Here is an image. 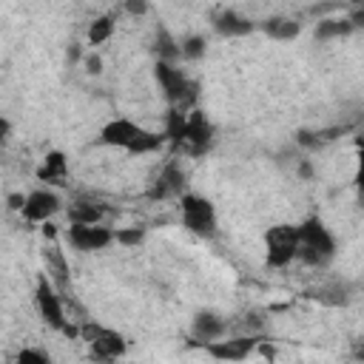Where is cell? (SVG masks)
<instances>
[{
    "mask_svg": "<svg viewBox=\"0 0 364 364\" xmlns=\"http://www.w3.org/2000/svg\"><path fill=\"white\" fill-rule=\"evenodd\" d=\"M100 142L108 145V148H119L131 156H139V154L159 151L168 139H165V134H156V131H151V128H145V125H139L128 117H117V119L102 125Z\"/></svg>",
    "mask_w": 364,
    "mask_h": 364,
    "instance_id": "1",
    "label": "cell"
},
{
    "mask_svg": "<svg viewBox=\"0 0 364 364\" xmlns=\"http://www.w3.org/2000/svg\"><path fill=\"white\" fill-rule=\"evenodd\" d=\"M336 236L321 216H307L299 222V262L307 267H327L336 259Z\"/></svg>",
    "mask_w": 364,
    "mask_h": 364,
    "instance_id": "2",
    "label": "cell"
},
{
    "mask_svg": "<svg viewBox=\"0 0 364 364\" xmlns=\"http://www.w3.org/2000/svg\"><path fill=\"white\" fill-rule=\"evenodd\" d=\"M154 77H156V85L165 94V100H168L171 108L191 111L196 105V100H199V82L188 71H182L176 63L156 60L154 63Z\"/></svg>",
    "mask_w": 364,
    "mask_h": 364,
    "instance_id": "3",
    "label": "cell"
},
{
    "mask_svg": "<svg viewBox=\"0 0 364 364\" xmlns=\"http://www.w3.org/2000/svg\"><path fill=\"white\" fill-rule=\"evenodd\" d=\"M179 216H182V228L199 239H213L219 233V219H216V208L208 196L185 191L179 196Z\"/></svg>",
    "mask_w": 364,
    "mask_h": 364,
    "instance_id": "4",
    "label": "cell"
},
{
    "mask_svg": "<svg viewBox=\"0 0 364 364\" xmlns=\"http://www.w3.org/2000/svg\"><path fill=\"white\" fill-rule=\"evenodd\" d=\"M34 307H37L40 318H43L51 330H57V333H63V336H80V327L68 324V318H65L63 293L54 287L51 276H46V273H40L37 282H34Z\"/></svg>",
    "mask_w": 364,
    "mask_h": 364,
    "instance_id": "5",
    "label": "cell"
},
{
    "mask_svg": "<svg viewBox=\"0 0 364 364\" xmlns=\"http://www.w3.org/2000/svg\"><path fill=\"white\" fill-rule=\"evenodd\" d=\"M299 259V225L279 222L264 230V264L267 267H287Z\"/></svg>",
    "mask_w": 364,
    "mask_h": 364,
    "instance_id": "6",
    "label": "cell"
},
{
    "mask_svg": "<svg viewBox=\"0 0 364 364\" xmlns=\"http://www.w3.org/2000/svg\"><path fill=\"white\" fill-rule=\"evenodd\" d=\"M80 338L88 344V355L97 361H114L128 353V341L122 338V333L105 324H97V321L80 324Z\"/></svg>",
    "mask_w": 364,
    "mask_h": 364,
    "instance_id": "7",
    "label": "cell"
},
{
    "mask_svg": "<svg viewBox=\"0 0 364 364\" xmlns=\"http://www.w3.org/2000/svg\"><path fill=\"white\" fill-rule=\"evenodd\" d=\"M65 239L80 253H100V250H105L108 245L117 242L114 230L111 228H102V222L100 225H77V222H68Z\"/></svg>",
    "mask_w": 364,
    "mask_h": 364,
    "instance_id": "8",
    "label": "cell"
},
{
    "mask_svg": "<svg viewBox=\"0 0 364 364\" xmlns=\"http://www.w3.org/2000/svg\"><path fill=\"white\" fill-rule=\"evenodd\" d=\"M210 145H213V122L205 117V111L191 108L188 111V125H185V142H182V148L191 156H202V154H208Z\"/></svg>",
    "mask_w": 364,
    "mask_h": 364,
    "instance_id": "9",
    "label": "cell"
},
{
    "mask_svg": "<svg viewBox=\"0 0 364 364\" xmlns=\"http://www.w3.org/2000/svg\"><path fill=\"white\" fill-rule=\"evenodd\" d=\"M63 208V199L51 191V188H34L26 193V205H23V219L31 222V225H43V222H51L54 213H60Z\"/></svg>",
    "mask_w": 364,
    "mask_h": 364,
    "instance_id": "10",
    "label": "cell"
},
{
    "mask_svg": "<svg viewBox=\"0 0 364 364\" xmlns=\"http://www.w3.org/2000/svg\"><path fill=\"white\" fill-rule=\"evenodd\" d=\"M262 344L259 336H233V338H216V341H208L205 344V353L210 358H219V361H245L253 355V350Z\"/></svg>",
    "mask_w": 364,
    "mask_h": 364,
    "instance_id": "11",
    "label": "cell"
},
{
    "mask_svg": "<svg viewBox=\"0 0 364 364\" xmlns=\"http://www.w3.org/2000/svg\"><path fill=\"white\" fill-rule=\"evenodd\" d=\"M185 191H188V173L176 162H168L159 171V176L154 179L148 196L151 199H173V196H182Z\"/></svg>",
    "mask_w": 364,
    "mask_h": 364,
    "instance_id": "12",
    "label": "cell"
},
{
    "mask_svg": "<svg viewBox=\"0 0 364 364\" xmlns=\"http://www.w3.org/2000/svg\"><path fill=\"white\" fill-rule=\"evenodd\" d=\"M228 318L225 316H219V313H213V310H199L196 316H193V321H191V338L196 341V344H208V341H216V338H225L228 336Z\"/></svg>",
    "mask_w": 364,
    "mask_h": 364,
    "instance_id": "13",
    "label": "cell"
},
{
    "mask_svg": "<svg viewBox=\"0 0 364 364\" xmlns=\"http://www.w3.org/2000/svg\"><path fill=\"white\" fill-rule=\"evenodd\" d=\"M210 26L222 37H245V34H250L256 28V23L250 17H245V14H239L236 9H219L210 17Z\"/></svg>",
    "mask_w": 364,
    "mask_h": 364,
    "instance_id": "14",
    "label": "cell"
},
{
    "mask_svg": "<svg viewBox=\"0 0 364 364\" xmlns=\"http://www.w3.org/2000/svg\"><path fill=\"white\" fill-rule=\"evenodd\" d=\"M68 179V159L63 151H48L37 168V182L46 185H65Z\"/></svg>",
    "mask_w": 364,
    "mask_h": 364,
    "instance_id": "15",
    "label": "cell"
},
{
    "mask_svg": "<svg viewBox=\"0 0 364 364\" xmlns=\"http://www.w3.org/2000/svg\"><path fill=\"white\" fill-rule=\"evenodd\" d=\"M102 216H105V210L94 199L77 196V199L68 202V222H77V225H100Z\"/></svg>",
    "mask_w": 364,
    "mask_h": 364,
    "instance_id": "16",
    "label": "cell"
},
{
    "mask_svg": "<svg viewBox=\"0 0 364 364\" xmlns=\"http://www.w3.org/2000/svg\"><path fill=\"white\" fill-rule=\"evenodd\" d=\"M43 256H46V273H51V276L57 279V290L65 296V290H71V282H68V262L63 259L60 247H54V245H48Z\"/></svg>",
    "mask_w": 364,
    "mask_h": 364,
    "instance_id": "17",
    "label": "cell"
},
{
    "mask_svg": "<svg viewBox=\"0 0 364 364\" xmlns=\"http://www.w3.org/2000/svg\"><path fill=\"white\" fill-rule=\"evenodd\" d=\"M355 31V23L350 17H327L316 23V40H338V37H350Z\"/></svg>",
    "mask_w": 364,
    "mask_h": 364,
    "instance_id": "18",
    "label": "cell"
},
{
    "mask_svg": "<svg viewBox=\"0 0 364 364\" xmlns=\"http://www.w3.org/2000/svg\"><path fill=\"white\" fill-rule=\"evenodd\" d=\"M154 54H156V60H165V63H176V60L182 57L179 40H176L165 26H156V34H154Z\"/></svg>",
    "mask_w": 364,
    "mask_h": 364,
    "instance_id": "19",
    "label": "cell"
},
{
    "mask_svg": "<svg viewBox=\"0 0 364 364\" xmlns=\"http://www.w3.org/2000/svg\"><path fill=\"white\" fill-rule=\"evenodd\" d=\"M262 31H264L267 37L284 43V40H296V37L301 34V26H299L293 17H270V20L262 23Z\"/></svg>",
    "mask_w": 364,
    "mask_h": 364,
    "instance_id": "20",
    "label": "cell"
},
{
    "mask_svg": "<svg viewBox=\"0 0 364 364\" xmlns=\"http://www.w3.org/2000/svg\"><path fill=\"white\" fill-rule=\"evenodd\" d=\"M185 125H188V111H182V108H168V114H165V139L171 142V145H176V148H182V142H185Z\"/></svg>",
    "mask_w": 364,
    "mask_h": 364,
    "instance_id": "21",
    "label": "cell"
},
{
    "mask_svg": "<svg viewBox=\"0 0 364 364\" xmlns=\"http://www.w3.org/2000/svg\"><path fill=\"white\" fill-rule=\"evenodd\" d=\"M313 299L318 304H327V307H344L350 301V287L341 284V282H330V284H321L313 290Z\"/></svg>",
    "mask_w": 364,
    "mask_h": 364,
    "instance_id": "22",
    "label": "cell"
},
{
    "mask_svg": "<svg viewBox=\"0 0 364 364\" xmlns=\"http://www.w3.org/2000/svg\"><path fill=\"white\" fill-rule=\"evenodd\" d=\"M114 26H117L114 14H100V17L91 20V26H88V43H91V46L108 43V40L114 37Z\"/></svg>",
    "mask_w": 364,
    "mask_h": 364,
    "instance_id": "23",
    "label": "cell"
},
{
    "mask_svg": "<svg viewBox=\"0 0 364 364\" xmlns=\"http://www.w3.org/2000/svg\"><path fill=\"white\" fill-rule=\"evenodd\" d=\"M179 48H182V60L196 63V60H202V57H205L208 43H205V37H202V34H188V37H182V40H179Z\"/></svg>",
    "mask_w": 364,
    "mask_h": 364,
    "instance_id": "24",
    "label": "cell"
},
{
    "mask_svg": "<svg viewBox=\"0 0 364 364\" xmlns=\"http://www.w3.org/2000/svg\"><path fill=\"white\" fill-rule=\"evenodd\" d=\"M114 236H117V245H122V247H136V245H142L145 230H142V228H119V230H114Z\"/></svg>",
    "mask_w": 364,
    "mask_h": 364,
    "instance_id": "25",
    "label": "cell"
},
{
    "mask_svg": "<svg viewBox=\"0 0 364 364\" xmlns=\"http://www.w3.org/2000/svg\"><path fill=\"white\" fill-rule=\"evenodd\" d=\"M353 185H355L358 196L364 199V139L355 142V176H353Z\"/></svg>",
    "mask_w": 364,
    "mask_h": 364,
    "instance_id": "26",
    "label": "cell"
},
{
    "mask_svg": "<svg viewBox=\"0 0 364 364\" xmlns=\"http://www.w3.org/2000/svg\"><path fill=\"white\" fill-rule=\"evenodd\" d=\"M17 361H20V364H23V361L48 364V361H51V355H48V350H40V347H23V350L17 353Z\"/></svg>",
    "mask_w": 364,
    "mask_h": 364,
    "instance_id": "27",
    "label": "cell"
},
{
    "mask_svg": "<svg viewBox=\"0 0 364 364\" xmlns=\"http://www.w3.org/2000/svg\"><path fill=\"white\" fill-rule=\"evenodd\" d=\"M122 6H125V11L134 14V17H142V14H148V9H151L148 0H122Z\"/></svg>",
    "mask_w": 364,
    "mask_h": 364,
    "instance_id": "28",
    "label": "cell"
},
{
    "mask_svg": "<svg viewBox=\"0 0 364 364\" xmlns=\"http://www.w3.org/2000/svg\"><path fill=\"white\" fill-rule=\"evenodd\" d=\"M85 71H88V74H100V71H102L100 54H88V57H85Z\"/></svg>",
    "mask_w": 364,
    "mask_h": 364,
    "instance_id": "29",
    "label": "cell"
},
{
    "mask_svg": "<svg viewBox=\"0 0 364 364\" xmlns=\"http://www.w3.org/2000/svg\"><path fill=\"white\" fill-rule=\"evenodd\" d=\"M350 355H353L355 361H364V338H355V341L350 344Z\"/></svg>",
    "mask_w": 364,
    "mask_h": 364,
    "instance_id": "30",
    "label": "cell"
},
{
    "mask_svg": "<svg viewBox=\"0 0 364 364\" xmlns=\"http://www.w3.org/2000/svg\"><path fill=\"white\" fill-rule=\"evenodd\" d=\"M23 205H26V196L23 193H9V208L11 210H23Z\"/></svg>",
    "mask_w": 364,
    "mask_h": 364,
    "instance_id": "31",
    "label": "cell"
},
{
    "mask_svg": "<svg viewBox=\"0 0 364 364\" xmlns=\"http://www.w3.org/2000/svg\"><path fill=\"white\" fill-rule=\"evenodd\" d=\"M350 20L355 23V28H364V6H361V9H355V11L350 14Z\"/></svg>",
    "mask_w": 364,
    "mask_h": 364,
    "instance_id": "32",
    "label": "cell"
},
{
    "mask_svg": "<svg viewBox=\"0 0 364 364\" xmlns=\"http://www.w3.org/2000/svg\"><path fill=\"white\" fill-rule=\"evenodd\" d=\"M350 3H364V0H350Z\"/></svg>",
    "mask_w": 364,
    "mask_h": 364,
    "instance_id": "33",
    "label": "cell"
}]
</instances>
